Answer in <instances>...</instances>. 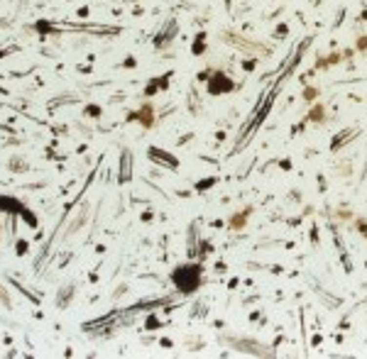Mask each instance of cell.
<instances>
[{"label": "cell", "instance_id": "2", "mask_svg": "<svg viewBox=\"0 0 367 359\" xmlns=\"http://www.w3.org/2000/svg\"><path fill=\"white\" fill-rule=\"evenodd\" d=\"M171 281H174V286L181 291V293H191V291H196V286L201 283V266H191V264H186V266H179L174 274H171Z\"/></svg>", "mask_w": 367, "mask_h": 359}, {"label": "cell", "instance_id": "5", "mask_svg": "<svg viewBox=\"0 0 367 359\" xmlns=\"http://www.w3.org/2000/svg\"><path fill=\"white\" fill-rule=\"evenodd\" d=\"M149 159H157V161H164V164H169V166H176V159L174 156H166V151H162V149H149Z\"/></svg>", "mask_w": 367, "mask_h": 359}, {"label": "cell", "instance_id": "7", "mask_svg": "<svg viewBox=\"0 0 367 359\" xmlns=\"http://www.w3.org/2000/svg\"><path fill=\"white\" fill-rule=\"evenodd\" d=\"M0 301H3V303L10 308V298H8V293H5V288H3V286H0Z\"/></svg>", "mask_w": 367, "mask_h": 359}, {"label": "cell", "instance_id": "4", "mask_svg": "<svg viewBox=\"0 0 367 359\" xmlns=\"http://www.w3.org/2000/svg\"><path fill=\"white\" fill-rule=\"evenodd\" d=\"M130 169H132V154L125 149L122 151V159H120V181H130Z\"/></svg>", "mask_w": 367, "mask_h": 359}, {"label": "cell", "instance_id": "3", "mask_svg": "<svg viewBox=\"0 0 367 359\" xmlns=\"http://www.w3.org/2000/svg\"><path fill=\"white\" fill-rule=\"evenodd\" d=\"M0 213H10V215H22L32 227L37 225V218L35 215H30V210L20 203V201H15V198H10V196H0Z\"/></svg>", "mask_w": 367, "mask_h": 359}, {"label": "cell", "instance_id": "1", "mask_svg": "<svg viewBox=\"0 0 367 359\" xmlns=\"http://www.w3.org/2000/svg\"><path fill=\"white\" fill-rule=\"evenodd\" d=\"M162 303H166V298H159V301H144V303H137V305H132V308H122V310H113V313H108V315H103V318H98V320H93V322H83V330L88 332V335H108V332H113V330H118V327H122V325H127L132 318H137L144 308H157V305H162Z\"/></svg>", "mask_w": 367, "mask_h": 359}, {"label": "cell", "instance_id": "6", "mask_svg": "<svg viewBox=\"0 0 367 359\" xmlns=\"http://www.w3.org/2000/svg\"><path fill=\"white\" fill-rule=\"evenodd\" d=\"M71 293H76V286H66V288H64V293H59L57 305H61V308H64V305H66V298H69Z\"/></svg>", "mask_w": 367, "mask_h": 359}]
</instances>
